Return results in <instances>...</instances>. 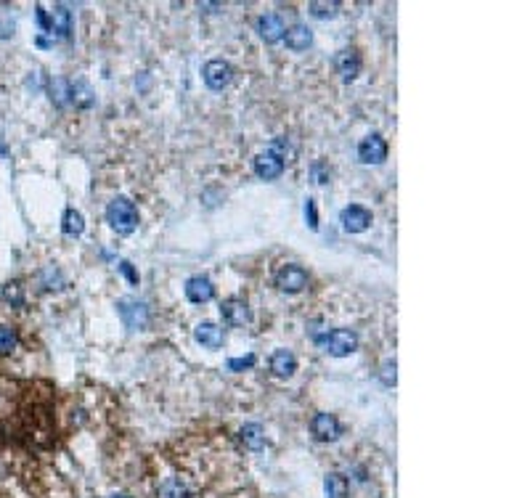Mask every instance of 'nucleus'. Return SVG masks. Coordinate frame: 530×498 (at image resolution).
I'll list each match as a JSON object with an SVG mask.
<instances>
[{
	"mask_svg": "<svg viewBox=\"0 0 530 498\" xmlns=\"http://www.w3.org/2000/svg\"><path fill=\"white\" fill-rule=\"evenodd\" d=\"M287 154H289V143L287 138H276L268 149L255 157V175L263 180H273L284 172V165H287Z\"/></svg>",
	"mask_w": 530,
	"mask_h": 498,
	"instance_id": "nucleus-1",
	"label": "nucleus"
},
{
	"mask_svg": "<svg viewBox=\"0 0 530 498\" xmlns=\"http://www.w3.org/2000/svg\"><path fill=\"white\" fill-rule=\"evenodd\" d=\"M106 223L111 226L114 233L131 236L133 231L138 228V209H136V204L128 197H117L106 207Z\"/></svg>",
	"mask_w": 530,
	"mask_h": 498,
	"instance_id": "nucleus-2",
	"label": "nucleus"
},
{
	"mask_svg": "<svg viewBox=\"0 0 530 498\" xmlns=\"http://www.w3.org/2000/svg\"><path fill=\"white\" fill-rule=\"evenodd\" d=\"M38 24H40L43 32H48L53 43L61 40V38H70L72 32V13L64 3H56L50 11L38 9Z\"/></svg>",
	"mask_w": 530,
	"mask_h": 498,
	"instance_id": "nucleus-3",
	"label": "nucleus"
},
{
	"mask_svg": "<svg viewBox=\"0 0 530 498\" xmlns=\"http://www.w3.org/2000/svg\"><path fill=\"white\" fill-rule=\"evenodd\" d=\"M316 342L334 358H345V355H350L353 350L358 348V334L353 329H331L329 334L316 337Z\"/></svg>",
	"mask_w": 530,
	"mask_h": 498,
	"instance_id": "nucleus-4",
	"label": "nucleus"
},
{
	"mask_svg": "<svg viewBox=\"0 0 530 498\" xmlns=\"http://www.w3.org/2000/svg\"><path fill=\"white\" fill-rule=\"evenodd\" d=\"M117 313H120L122 323L131 331L146 329V323H149V308L143 302H138V299H120Z\"/></svg>",
	"mask_w": 530,
	"mask_h": 498,
	"instance_id": "nucleus-5",
	"label": "nucleus"
},
{
	"mask_svg": "<svg viewBox=\"0 0 530 498\" xmlns=\"http://www.w3.org/2000/svg\"><path fill=\"white\" fill-rule=\"evenodd\" d=\"M358 160L363 165H382L387 160V143L380 133H371L358 143Z\"/></svg>",
	"mask_w": 530,
	"mask_h": 498,
	"instance_id": "nucleus-6",
	"label": "nucleus"
},
{
	"mask_svg": "<svg viewBox=\"0 0 530 498\" xmlns=\"http://www.w3.org/2000/svg\"><path fill=\"white\" fill-rule=\"evenodd\" d=\"M276 287L287 294H297L308 287V273L300 265H284V268L276 273Z\"/></svg>",
	"mask_w": 530,
	"mask_h": 498,
	"instance_id": "nucleus-7",
	"label": "nucleus"
},
{
	"mask_svg": "<svg viewBox=\"0 0 530 498\" xmlns=\"http://www.w3.org/2000/svg\"><path fill=\"white\" fill-rule=\"evenodd\" d=\"M201 74H204L207 88H212V90H223L231 80H233V70H231L228 61H223V59L207 61L204 70H201Z\"/></svg>",
	"mask_w": 530,
	"mask_h": 498,
	"instance_id": "nucleus-8",
	"label": "nucleus"
},
{
	"mask_svg": "<svg viewBox=\"0 0 530 498\" xmlns=\"http://www.w3.org/2000/svg\"><path fill=\"white\" fill-rule=\"evenodd\" d=\"M310 432H313V438L321 440V443H331V440H337L342 435V427L340 421L331 416V414H316V416L310 419Z\"/></svg>",
	"mask_w": 530,
	"mask_h": 498,
	"instance_id": "nucleus-9",
	"label": "nucleus"
},
{
	"mask_svg": "<svg viewBox=\"0 0 530 498\" xmlns=\"http://www.w3.org/2000/svg\"><path fill=\"white\" fill-rule=\"evenodd\" d=\"M342 228L348 231V233H363V231L371 226V212L366 207H360V204H350V207L342 209Z\"/></svg>",
	"mask_w": 530,
	"mask_h": 498,
	"instance_id": "nucleus-10",
	"label": "nucleus"
},
{
	"mask_svg": "<svg viewBox=\"0 0 530 498\" xmlns=\"http://www.w3.org/2000/svg\"><path fill=\"white\" fill-rule=\"evenodd\" d=\"M334 70L340 74L342 80H355L360 72V56L355 48H342L337 56H334Z\"/></svg>",
	"mask_w": 530,
	"mask_h": 498,
	"instance_id": "nucleus-11",
	"label": "nucleus"
},
{
	"mask_svg": "<svg viewBox=\"0 0 530 498\" xmlns=\"http://www.w3.org/2000/svg\"><path fill=\"white\" fill-rule=\"evenodd\" d=\"M221 316H223V321H226L228 326H244V323L252 319L250 305H247L244 299H239V297L226 299V302L221 305Z\"/></svg>",
	"mask_w": 530,
	"mask_h": 498,
	"instance_id": "nucleus-12",
	"label": "nucleus"
},
{
	"mask_svg": "<svg viewBox=\"0 0 530 498\" xmlns=\"http://www.w3.org/2000/svg\"><path fill=\"white\" fill-rule=\"evenodd\" d=\"M186 297L191 302H197V305H204V302H210L215 297V287H212V281L207 276H191L186 281Z\"/></svg>",
	"mask_w": 530,
	"mask_h": 498,
	"instance_id": "nucleus-13",
	"label": "nucleus"
},
{
	"mask_svg": "<svg viewBox=\"0 0 530 498\" xmlns=\"http://www.w3.org/2000/svg\"><path fill=\"white\" fill-rule=\"evenodd\" d=\"M258 32H260V38L265 43H279V40H284L287 27H284V21H281L279 13H265V16L258 19Z\"/></svg>",
	"mask_w": 530,
	"mask_h": 498,
	"instance_id": "nucleus-14",
	"label": "nucleus"
},
{
	"mask_svg": "<svg viewBox=\"0 0 530 498\" xmlns=\"http://www.w3.org/2000/svg\"><path fill=\"white\" fill-rule=\"evenodd\" d=\"M194 339L199 342L201 348L207 350H218L223 345V329L212 321H201L199 326L194 329Z\"/></svg>",
	"mask_w": 530,
	"mask_h": 498,
	"instance_id": "nucleus-15",
	"label": "nucleus"
},
{
	"mask_svg": "<svg viewBox=\"0 0 530 498\" xmlns=\"http://www.w3.org/2000/svg\"><path fill=\"white\" fill-rule=\"evenodd\" d=\"M270 371L281 379L292 377V374L297 371V358L292 355L289 350H276V353L270 355Z\"/></svg>",
	"mask_w": 530,
	"mask_h": 498,
	"instance_id": "nucleus-16",
	"label": "nucleus"
},
{
	"mask_svg": "<svg viewBox=\"0 0 530 498\" xmlns=\"http://www.w3.org/2000/svg\"><path fill=\"white\" fill-rule=\"evenodd\" d=\"M324 490H326V498H348L350 482H348V477L340 475V472H329L326 480H324Z\"/></svg>",
	"mask_w": 530,
	"mask_h": 498,
	"instance_id": "nucleus-17",
	"label": "nucleus"
},
{
	"mask_svg": "<svg viewBox=\"0 0 530 498\" xmlns=\"http://www.w3.org/2000/svg\"><path fill=\"white\" fill-rule=\"evenodd\" d=\"M284 40H287V48L289 50H308V45L313 43V35H310V30L305 24H294L292 30H287Z\"/></svg>",
	"mask_w": 530,
	"mask_h": 498,
	"instance_id": "nucleus-18",
	"label": "nucleus"
},
{
	"mask_svg": "<svg viewBox=\"0 0 530 498\" xmlns=\"http://www.w3.org/2000/svg\"><path fill=\"white\" fill-rule=\"evenodd\" d=\"M239 440L244 443V448L263 450V446H265V432H263L260 424H244V427L239 429Z\"/></svg>",
	"mask_w": 530,
	"mask_h": 498,
	"instance_id": "nucleus-19",
	"label": "nucleus"
},
{
	"mask_svg": "<svg viewBox=\"0 0 530 498\" xmlns=\"http://www.w3.org/2000/svg\"><path fill=\"white\" fill-rule=\"evenodd\" d=\"M61 231H64L67 236H80L82 231H85V220H82V215L77 209H67V212H64Z\"/></svg>",
	"mask_w": 530,
	"mask_h": 498,
	"instance_id": "nucleus-20",
	"label": "nucleus"
},
{
	"mask_svg": "<svg viewBox=\"0 0 530 498\" xmlns=\"http://www.w3.org/2000/svg\"><path fill=\"white\" fill-rule=\"evenodd\" d=\"M160 498H191V490L178 477H170L160 485Z\"/></svg>",
	"mask_w": 530,
	"mask_h": 498,
	"instance_id": "nucleus-21",
	"label": "nucleus"
},
{
	"mask_svg": "<svg viewBox=\"0 0 530 498\" xmlns=\"http://www.w3.org/2000/svg\"><path fill=\"white\" fill-rule=\"evenodd\" d=\"M50 99L56 101L59 106H64V104H72V80H64V77H59V80L50 82Z\"/></svg>",
	"mask_w": 530,
	"mask_h": 498,
	"instance_id": "nucleus-22",
	"label": "nucleus"
},
{
	"mask_svg": "<svg viewBox=\"0 0 530 498\" xmlns=\"http://www.w3.org/2000/svg\"><path fill=\"white\" fill-rule=\"evenodd\" d=\"M310 9V16H316V19H334L337 13H340V3H319V0H313L308 6Z\"/></svg>",
	"mask_w": 530,
	"mask_h": 498,
	"instance_id": "nucleus-23",
	"label": "nucleus"
},
{
	"mask_svg": "<svg viewBox=\"0 0 530 498\" xmlns=\"http://www.w3.org/2000/svg\"><path fill=\"white\" fill-rule=\"evenodd\" d=\"M3 299L11 302L13 308H21V305H24V287H21L19 281H9V284L3 287Z\"/></svg>",
	"mask_w": 530,
	"mask_h": 498,
	"instance_id": "nucleus-24",
	"label": "nucleus"
},
{
	"mask_svg": "<svg viewBox=\"0 0 530 498\" xmlns=\"http://www.w3.org/2000/svg\"><path fill=\"white\" fill-rule=\"evenodd\" d=\"M19 342V334L11 329V326H0V355H9L11 350L16 348Z\"/></svg>",
	"mask_w": 530,
	"mask_h": 498,
	"instance_id": "nucleus-25",
	"label": "nucleus"
},
{
	"mask_svg": "<svg viewBox=\"0 0 530 498\" xmlns=\"http://www.w3.org/2000/svg\"><path fill=\"white\" fill-rule=\"evenodd\" d=\"M395 369H398V366H395V360H385V363H382L380 379H382V384H385V387H392V384H395V379H398Z\"/></svg>",
	"mask_w": 530,
	"mask_h": 498,
	"instance_id": "nucleus-26",
	"label": "nucleus"
},
{
	"mask_svg": "<svg viewBox=\"0 0 530 498\" xmlns=\"http://www.w3.org/2000/svg\"><path fill=\"white\" fill-rule=\"evenodd\" d=\"M255 355H247V358H231L228 360V371H244V369H252L255 366Z\"/></svg>",
	"mask_w": 530,
	"mask_h": 498,
	"instance_id": "nucleus-27",
	"label": "nucleus"
},
{
	"mask_svg": "<svg viewBox=\"0 0 530 498\" xmlns=\"http://www.w3.org/2000/svg\"><path fill=\"white\" fill-rule=\"evenodd\" d=\"M305 220H308V226L313 231L319 228V212H316V201L313 199L305 201Z\"/></svg>",
	"mask_w": 530,
	"mask_h": 498,
	"instance_id": "nucleus-28",
	"label": "nucleus"
},
{
	"mask_svg": "<svg viewBox=\"0 0 530 498\" xmlns=\"http://www.w3.org/2000/svg\"><path fill=\"white\" fill-rule=\"evenodd\" d=\"M313 178H316V183H326V180H329V170H326L324 162H316V165H313Z\"/></svg>",
	"mask_w": 530,
	"mask_h": 498,
	"instance_id": "nucleus-29",
	"label": "nucleus"
},
{
	"mask_svg": "<svg viewBox=\"0 0 530 498\" xmlns=\"http://www.w3.org/2000/svg\"><path fill=\"white\" fill-rule=\"evenodd\" d=\"M120 270L125 273V276H128V279H131V284H138V273H136V270L131 268V262H125V260H122V262H120Z\"/></svg>",
	"mask_w": 530,
	"mask_h": 498,
	"instance_id": "nucleus-30",
	"label": "nucleus"
},
{
	"mask_svg": "<svg viewBox=\"0 0 530 498\" xmlns=\"http://www.w3.org/2000/svg\"><path fill=\"white\" fill-rule=\"evenodd\" d=\"M111 498H131V496H125V493H114Z\"/></svg>",
	"mask_w": 530,
	"mask_h": 498,
	"instance_id": "nucleus-31",
	"label": "nucleus"
}]
</instances>
